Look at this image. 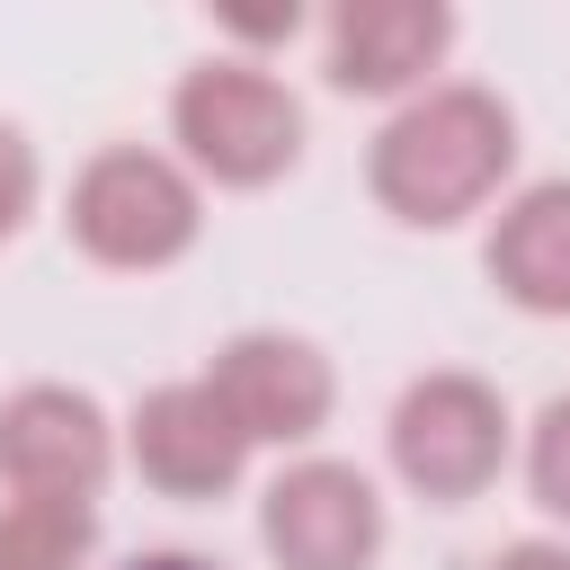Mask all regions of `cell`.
<instances>
[{"label":"cell","instance_id":"obj_1","mask_svg":"<svg viewBox=\"0 0 570 570\" xmlns=\"http://www.w3.org/2000/svg\"><path fill=\"white\" fill-rule=\"evenodd\" d=\"M517 160V116L454 80V89H419L383 134H374V196L401 214V223H463L490 205V187L508 178Z\"/></svg>","mask_w":570,"mask_h":570},{"label":"cell","instance_id":"obj_2","mask_svg":"<svg viewBox=\"0 0 570 570\" xmlns=\"http://www.w3.org/2000/svg\"><path fill=\"white\" fill-rule=\"evenodd\" d=\"M169 125H178L187 160L205 178H223V187H267L303 151V107L258 62H196L178 80V98H169Z\"/></svg>","mask_w":570,"mask_h":570},{"label":"cell","instance_id":"obj_3","mask_svg":"<svg viewBox=\"0 0 570 570\" xmlns=\"http://www.w3.org/2000/svg\"><path fill=\"white\" fill-rule=\"evenodd\" d=\"M71 240L98 258V267H169L187 240H196V178L142 142L125 151H98L71 187Z\"/></svg>","mask_w":570,"mask_h":570},{"label":"cell","instance_id":"obj_4","mask_svg":"<svg viewBox=\"0 0 570 570\" xmlns=\"http://www.w3.org/2000/svg\"><path fill=\"white\" fill-rule=\"evenodd\" d=\"M392 463L419 499H481L508 463V401L481 374H419L392 410Z\"/></svg>","mask_w":570,"mask_h":570},{"label":"cell","instance_id":"obj_5","mask_svg":"<svg viewBox=\"0 0 570 570\" xmlns=\"http://www.w3.org/2000/svg\"><path fill=\"white\" fill-rule=\"evenodd\" d=\"M258 534L276 570H365L383 552V499L356 463H294L267 481Z\"/></svg>","mask_w":570,"mask_h":570},{"label":"cell","instance_id":"obj_6","mask_svg":"<svg viewBox=\"0 0 570 570\" xmlns=\"http://www.w3.org/2000/svg\"><path fill=\"white\" fill-rule=\"evenodd\" d=\"M116 463L107 410L71 383H27L0 401V481L18 499H89Z\"/></svg>","mask_w":570,"mask_h":570},{"label":"cell","instance_id":"obj_7","mask_svg":"<svg viewBox=\"0 0 570 570\" xmlns=\"http://www.w3.org/2000/svg\"><path fill=\"white\" fill-rule=\"evenodd\" d=\"M205 383L223 392V410L240 419L249 445H303V436H321L330 392H338L330 383V356L312 338H285V330H240L214 356Z\"/></svg>","mask_w":570,"mask_h":570},{"label":"cell","instance_id":"obj_8","mask_svg":"<svg viewBox=\"0 0 570 570\" xmlns=\"http://www.w3.org/2000/svg\"><path fill=\"white\" fill-rule=\"evenodd\" d=\"M134 463H142V481L169 490V499H214V490L240 481L249 436H240V419L223 410L214 383H160V392H142V410H134Z\"/></svg>","mask_w":570,"mask_h":570},{"label":"cell","instance_id":"obj_9","mask_svg":"<svg viewBox=\"0 0 570 570\" xmlns=\"http://www.w3.org/2000/svg\"><path fill=\"white\" fill-rule=\"evenodd\" d=\"M454 45V18L436 0H347L330 18V80L356 98H392L419 89Z\"/></svg>","mask_w":570,"mask_h":570},{"label":"cell","instance_id":"obj_10","mask_svg":"<svg viewBox=\"0 0 570 570\" xmlns=\"http://www.w3.org/2000/svg\"><path fill=\"white\" fill-rule=\"evenodd\" d=\"M490 276L525 312H570V178L525 187L490 232Z\"/></svg>","mask_w":570,"mask_h":570},{"label":"cell","instance_id":"obj_11","mask_svg":"<svg viewBox=\"0 0 570 570\" xmlns=\"http://www.w3.org/2000/svg\"><path fill=\"white\" fill-rule=\"evenodd\" d=\"M98 543L89 499H9L0 508V570H80Z\"/></svg>","mask_w":570,"mask_h":570},{"label":"cell","instance_id":"obj_12","mask_svg":"<svg viewBox=\"0 0 570 570\" xmlns=\"http://www.w3.org/2000/svg\"><path fill=\"white\" fill-rule=\"evenodd\" d=\"M525 481H534V499H543L552 517H570V392L543 401L534 445H525Z\"/></svg>","mask_w":570,"mask_h":570},{"label":"cell","instance_id":"obj_13","mask_svg":"<svg viewBox=\"0 0 570 570\" xmlns=\"http://www.w3.org/2000/svg\"><path fill=\"white\" fill-rule=\"evenodd\" d=\"M27 205H36V142L0 116V240L27 223Z\"/></svg>","mask_w":570,"mask_h":570},{"label":"cell","instance_id":"obj_14","mask_svg":"<svg viewBox=\"0 0 570 570\" xmlns=\"http://www.w3.org/2000/svg\"><path fill=\"white\" fill-rule=\"evenodd\" d=\"M490 570H570V543H508Z\"/></svg>","mask_w":570,"mask_h":570},{"label":"cell","instance_id":"obj_15","mask_svg":"<svg viewBox=\"0 0 570 570\" xmlns=\"http://www.w3.org/2000/svg\"><path fill=\"white\" fill-rule=\"evenodd\" d=\"M125 570H214V561H196V552H142V561H125Z\"/></svg>","mask_w":570,"mask_h":570}]
</instances>
